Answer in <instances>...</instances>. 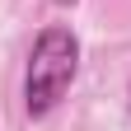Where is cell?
I'll return each instance as SVG.
<instances>
[{"label":"cell","instance_id":"cell-1","mask_svg":"<svg viewBox=\"0 0 131 131\" xmlns=\"http://www.w3.org/2000/svg\"><path fill=\"white\" fill-rule=\"evenodd\" d=\"M75 70H80L75 33L61 28V24L42 28L33 52H28V70H24V108H28V117H47L66 98V89L75 84Z\"/></svg>","mask_w":131,"mask_h":131},{"label":"cell","instance_id":"cell-2","mask_svg":"<svg viewBox=\"0 0 131 131\" xmlns=\"http://www.w3.org/2000/svg\"><path fill=\"white\" fill-rule=\"evenodd\" d=\"M56 5H75V0H56Z\"/></svg>","mask_w":131,"mask_h":131}]
</instances>
